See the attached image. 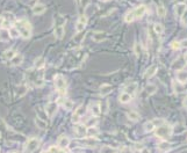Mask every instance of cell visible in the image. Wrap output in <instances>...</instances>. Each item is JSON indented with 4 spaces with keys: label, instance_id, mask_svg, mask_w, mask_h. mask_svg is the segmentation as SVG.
Listing matches in <instances>:
<instances>
[{
    "label": "cell",
    "instance_id": "7",
    "mask_svg": "<svg viewBox=\"0 0 187 153\" xmlns=\"http://www.w3.org/2000/svg\"><path fill=\"white\" fill-rule=\"evenodd\" d=\"M70 145V138L67 136L62 135L57 140V147L59 150H65Z\"/></svg>",
    "mask_w": 187,
    "mask_h": 153
},
{
    "label": "cell",
    "instance_id": "43",
    "mask_svg": "<svg viewBox=\"0 0 187 153\" xmlns=\"http://www.w3.org/2000/svg\"><path fill=\"white\" fill-rule=\"evenodd\" d=\"M181 22H183L185 26H187V9H186V12L183 14V16H181Z\"/></svg>",
    "mask_w": 187,
    "mask_h": 153
},
{
    "label": "cell",
    "instance_id": "27",
    "mask_svg": "<svg viewBox=\"0 0 187 153\" xmlns=\"http://www.w3.org/2000/svg\"><path fill=\"white\" fill-rule=\"evenodd\" d=\"M131 97H133V96L129 95L128 93L123 92V93H122V94L120 95V102H121V103H128V102H130V100H131Z\"/></svg>",
    "mask_w": 187,
    "mask_h": 153
},
{
    "label": "cell",
    "instance_id": "25",
    "mask_svg": "<svg viewBox=\"0 0 187 153\" xmlns=\"http://www.w3.org/2000/svg\"><path fill=\"white\" fill-rule=\"evenodd\" d=\"M22 61H23V56L22 55H18V53H16L15 57H14L13 59H11V64L14 66H18V65H20Z\"/></svg>",
    "mask_w": 187,
    "mask_h": 153
},
{
    "label": "cell",
    "instance_id": "23",
    "mask_svg": "<svg viewBox=\"0 0 187 153\" xmlns=\"http://www.w3.org/2000/svg\"><path fill=\"white\" fill-rule=\"evenodd\" d=\"M15 55H16V51L13 50V49H9V50H6L4 52V58L6 61H11L15 57Z\"/></svg>",
    "mask_w": 187,
    "mask_h": 153
},
{
    "label": "cell",
    "instance_id": "6",
    "mask_svg": "<svg viewBox=\"0 0 187 153\" xmlns=\"http://www.w3.org/2000/svg\"><path fill=\"white\" fill-rule=\"evenodd\" d=\"M87 25V16L83 14V15H80L79 19L77 20L76 22V31L77 33H80V31H83L85 29V27Z\"/></svg>",
    "mask_w": 187,
    "mask_h": 153
},
{
    "label": "cell",
    "instance_id": "15",
    "mask_svg": "<svg viewBox=\"0 0 187 153\" xmlns=\"http://www.w3.org/2000/svg\"><path fill=\"white\" fill-rule=\"evenodd\" d=\"M186 9H187L186 4H184V2L177 4V6H176V15L179 16V18H181V16H183V14L186 12Z\"/></svg>",
    "mask_w": 187,
    "mask_h": 153
},
{
    "label": "cell",
    "instance_id": "10",
    "mask_svg": "<svg viewBox=\"0 0 187 153\" xmlns=\"http://www.w3.org/2000/svg\"><path fill=\"white\" fill-rule=\"evenodd\" d=\"M186 66V63L184 61L183 58H180L178 61H176L172 63V65H171V70L173 71H181L184 70V67Z\"/></svg>",
    "mask_w": 187,
    "mask_h": 153
},
{
    "label": "cell",
    "instance_id": "44",
    "mask_svg": "<svg viewBox=\"0 0 187 153\" xmlns=\"http://www.w3.org/2000/svg\"><path fill=\"white\" fill-rule=\"evenodd\" d=\"M79 119H80L79 116H77V115L73 114V117H72V122H73V123H78V122H79Z\"/></svg>",
    "mask_w": 187,
    "mask_h": 153
},
{
    "label": "cell",
    "instance_id": "30",
    "mask_svg": "<svg viewBox=\"0 0 187 153\" xmlns=\"http://www.w3.org/2000/svg\"><path fill=\"white\" fill-rule=\"evenodd\" d=\"M153 31H155V34H157L158 36L162 35L163 31H164L163 25H162V23H155V25H153Z\"/></svg>",
    "mask_w": 187,
    "mask_h": 153
},
{
    "label": "cell",
    "instance_id": "48",
    "mask_svg": "<svg viewBox=\"0 0 187 153\" xmlns=\"http://www.w3.org/2000/svg\"><path fill=\"white\" fill-rule=\"evenodd\" d=\"M180 44H181V47H183V45H184V47H187V41H184L183 43L180 42Z\"/></svg>",
    "mask_w": 187,
    "mask_h": 153
},
{
    "label": "cell",
    "instance_id": "3",
    "mask_svg": "<svg viewBox=\"0 0 187 153\" xmlns=\"http://www.w3.org/2000/svg\"><path fill=\"white\" fill-rule=\"evenodd\" d=\"M40 144H41V142L39 138L31 137V138H29V139L27 140L26 145H25V151H26L27 153L35 152L36 150L40 147Z\"/></svg>",
    "mask_w": 187,
    "mask_h": 153
},
{
    "label": "cell",
    "instance_id": "8",
    "mask_svg": "<svg viewBox=\"0 0 187 153\" xmlns=\"http://www.w3.org/2000/svg\"><path fill=\"white\" fill-rule=\"evenodd\" d=\"M131 12H133L134 19H141L144 14L147 13V6H144V5H139L138 7H136L135 9H133Z\"/></svg>",
    "mask_w": 187,
    "mask_h": 153
},
{
    "label": "cell",
    "instance_id": "37",
    "mask_svg": "<svg viewBox=\"0 0 187 153\" xmlns=\"http://www.w3.org/2000/svg\"><path fill=\"white\" fill-rule=\"evenodd\" d=\"M44 64H45V63H44V59H43V58H42V57L37 58V59H36V61H35V67L37 69V70H41V69L44 66Z\"/></svg>",
    "mask_w": 187,
    "mask_h": 153
},
{
    "label": "cell",
    "instance_id": "31",
    "mask_svg": "<svg viewBox=\"0 0 187 153\" xmlns=\"http://www.w3.org/2000/svg\"><path fill=\"white\" fill-rule=\"evenodd\" d=\"M91 110H92V114H93L95 117H98L99 115H100V113H101V108H100V105H99V103H94V105L92 106Z\"/></svg>",
    "mask_w": 187,
    "mask_h": 153
},
{
    "label": "cell",
    "instance_id": "2",
    "mask_svg": "<svg viewBox=\"0 0 187 153\" xmlns=\"http://www.w3.org/2000/svg\"><path fill=\"white\" fill-rule=\"evenodd\" d=\"M172 132H173V128L171 127V125H169V124H163V125L157 128L155 135H156V137H158V138L165 139V138L171 137Z\"/></svg>",
    "mask_w": 187,
    "mask_h": 153
},
{
    "label": "cell",
    "instance_id": "46",
    "mask_svg": "<svg viewBox=\"0 0 187 153\" xmlns=\"http://www.w3.org/2000/svg\"><path fill=\"white\" fill-rule=\"evenodd\" d=\"M183 105H184V107H185V108H186V109H187V97H186V99H185V100H184Z\"/></svg>",
    "mask_w": 187,
    "mask_h": 153
},
{
    "label": "cell",
    "instance_id": "16",
    "mask_svg": "<svg viewBox=\"0 0 187 153\" xmlns=\"http://www.w3.org/2000/svg\"><path fill=\"white\" fill-rule=\"evenodd\" d=\"M177 80H178L179 83H181V85H184V83H187V72L186 71H178V73H177Z\"/></svg>",
    "mask_w": 187,
    "mask_h": 153
},
{
    "label": "cell",
    "instance_id": "26",
    "mask_svg": "<svg viewBox=\"0 0 187 153\" xmlns=\"http://www.w3.org/2000/svg\"><path fill=\"white\" fill-rule=\"evenodd\" d=\"M9 38H11V36H9L8 30H7V29H5V28H2V29L0 30V41L7 42Z\"/></svg>",
    "mask_w": 187,
    "mask_h": 153
},
{
    "label": "cell",
    "instance_id": "36",
    "mask_svg": "<svg viewBox=\"0 0 187 153\" xmlns=\"http://www.w3.org/2000/svg\"><path fill=\"white\" fill-rule=\"evenodd\" d=\"M27 93V86H25V85H22V86H19L18 88V93H16V95L19 96V97H22L25 94Z\"/></svg>",
    "mask_w": 187,
    "mask_h": 153
},
{
    "label": "cell",
    "instance_id": "51",
    "mask_svg": "<svg viewBox=\"0 0 187 153\" xmlns=\"http://www.w3.org/2000/svg\"><path fill=\"white\" fill-rule=\"evenodd\" d=\"M107 1H108V0H107Z\"/></svg>",
    "mask_w": 187,
    "mask_h": 153
},
{
    "label": "cell",
    "instance_id": "22",
    "mask_svg": "<svg viewBox=\"0 0 187 153\" xmlns=\"http://www.w3.org/2000/svg\"><path fill=\"white\" fill-rule=\"evenodd\" d=\"M171 149V144L167 143L166 140H163V142H160L159 144H158V150L162 151V152H166V151H169Z\"/></svg>",
    "mask_w": 187,
    "mask_h": 153
},
{
    "label": "cell",
    "instance_id": "1",
    "mask_svg": "<svg viewBox=\"0 0 187 153\" xmlns=\"http://www.w3.org/2000/svg\"><path fill=\"white\" fill-rule=\"evenodd\" d=\"M15 28L19 30L20 36L23 38H29L31 36V27L30 23L27 21V20H19L15 25Z\"/></svg>",
    "mask_w": 187,
    "mask_h": 153
},
{
    "label": "cell",
    "instance_id": "47",
    "mask_svg": "<svg viewBox=\"0 0 187 153\" xmlns=\"http://www.w3.org/2000/svg\"><path fill=\"white\" fill-rule=\"evenodd\" d=\"M183 59H184V61H185V63H186V64H187V53H185V55H184Z\"/></svg>",
    "mask_w": 187,
    "mask_h": 153
},
{
    "label": "cell",
    "instance_id": "35",
    "mask_svg": "<svg viewBox=\"0 0 187 153\" xmlns=\"http://www.w3.org/2000/svg\"><path fill=\"white\" fill-rule=\"evenodd\" d=\"M157 14H158V16L160 18H164L165 15H166V9L163 5H159L158 7H157Z\"/></svg>",
    "mask_w": 187,
    "mask_h": 153
},
{
    "label": "cell",
    "instance_id": "40",
    "mask_svg": "<svg viewBox=\"0 0 187 153\" xmlns=\"http://www.w3.org/2000/svg\"><path fill=\"white\" fill-rule=\"evenodd\" d=\"M171 47H172V49H174V50H178V49L181 48V44H180L179 41H173V42L171 43Z\"/></svg>",
    "mask_w": 187,
    "mask_h": 153
},
{
    "label": "cell",
    "instance_id": "28",
    "mask_svg": "<svg viewBox=\"0 0 187 153\" xmlns=\"http://www.w3.org/2000/svg\"><path fill=\"white\" fill-rule=\"evenodd\" d=\"M97 123H98V118L95 117V116H92V117H89L87 121H86V123H85V127H95L97 125Z\"/></svg>",
    "mask_w": 187,
    "mask_h": 153
},
{
    "label": "cell",
    "instance_id": "13",
    "mask_svg": "<svg viewBox=\"0 0 187 153\" xmlns=\"http://www.w3.org/2000/svg\"><path fill=\"white\" fill-rule=\"evenodd\" d=\"M45 11H47V7L43 4H36L31 8V12H33V14H35V15H41V14L44 13Z\"/></svg>",
    "mask_w": 187,
    "mask_h": 153
},
{
    "label": "cell",
    "instance_id": "4",
    "mask_svg": "<svg viewBox=\"0 0 187 153\" xmlns=\"http://www.w3.org/2000/svg\"><path fill=\"white\" fill-rule=\"evenodd\" d=\"M163 124H165L164 119H162V118H155V119H151L150 122H148L147 124L144 125V129H145L147 132H151L153 131V130H156L158 127L163 125Z\"/></svg>",
    "mask_w": 187,
    "mask_h": 153
},
{
    "label": "cell",
    "instance_id": "12",
    "mask_svg": "<svg viewBox=\"0 0 187 153\" xmlns=\"http://www.w3.org/2000/svg\"><path fill=\"white\" fill-rule=\"evenodd\" d=\"M107 38V34L105 31H94L93 35H92V39L94 42H103Z\"/></svg>",
    "mask_w": 187,
    "mask_h": 153
},
{
    "label": "cell",
    "instance_id": "45",
    "mask_svg": "<svg viewBox=\"0 0 187 153\" xmlns=\"http://www.w3.org/2000/svg\"><path fill=\"white\" fill-rule=\"evenodd\" d=\"M141 153H150V151L148 149H142V151H141Z\"/></svg>",
    "mask_w": 187,
    "mask_h": 153
},
{
    "label": "cell",
    "instance_id": "42",
    "mask_svg": "<svg viewBox=\"0 0 187 153\" xmlns=\"http://www.w3.org/2000/svg\"><path fill=\"white\" fill-rule=\"evenodd\" d=\"M120 153H133V151H131L130 147H128V146H123V147L121 149Z\"/></svg>",
    "mask_w": 187,
    "mask_h": 153
},
{
    "label": "cell",
    "instance_id": "34",
    "mask_svg": "<svg viewBox=\"0 0 187 153\" xmlns=\"http://www.w3.org/2000/svg\"><path fill=\"white\" fill-rule=\"evenodd\" d=\"M86 113V108H85V106H79L78 108L76 109V111H75V115H77V116H84V114Z\"/></svg>",
    "mask_w": 187,
    "mask_h": 153
},
{
    "label": "cell",
    "instance_id": "14",
    "mask_svg": "<svg viewBox=\"0 0 187 153\" xmlns=\"http://www.w3.org/2000/svg\"><path fill=\"white\" fill-rule=\"evenodd\" d=\"M157 71H158V66L156 65V64H153V65H151L149 69L147 70V72H145V74H144V79H150L152 78L153 75L157 73Z\"/></svg>",
    "mask_w": 187,
    "mask_h": 153
},
{
    "label": "cell",
    "instance_id": "29",
    "mask_svg": "<svg viewBox=\"0 0 187 153\" xmlns=\"http://www.w3.org/2000/svg\"><path fill=\"white\" fill-rule=\"evenodd\" d=\"M127 116H128V118H129L130 121H138V119H139V114H138L137 111H135V110L128 111Z\"/></svg>",
    "mask_w": 187,
    "mask_h": 153
},
{
    "label": "cell",
    "instance_id": "18",
    "mask_svg": "<svg viewBox=\"0 0 187 153\" xmlns=\"http://www.w3.org/2000/svg\"><path fill=\"white\" fill-rule=\"evenodd\" d=\"M76 133L79 137H85L87 133V127H85L83 124H78L76 127Z\"/></svg>",
    "mask_w": 187,
    "mask_h": 153
},
{
    "label": "cell",
    "instance_id": "32",
    "mask_svg": "<svg viewBox=\"0 0 187 153\" xmlns=\"http://www.w3.org/2000/svg\"><path fill=\"white\" fill-rule=\"evenodd\" d=\"M134 52L137 57H139L141 53H142V48H141V44L138 42H135V44H134Z\"/></svg>",
    "mask_w": 187,
    "mask_h": 153
},
{
    "label": "cell",
    "instance_id": "21",
    "mask_svg": "<svg viewBox=\"0 0 187 153\" xmlns=\"http://www.w3.org/2000/svg\"><path fill=\"white\" fill-rule=\"evenodd\" d=\"M99 135V129L97 127H89L87 128V133H86V136L87 137H89V138H93V137H95V136Z\"/></svg>",
    "mask_w": 187,
    "mask_h": 153
},
{
    "label": "cell",
    "instance_id": "20",
    "mask_svg": "<svg viewBox=\"0 0 187 153\" xmlns=\"http://www.w3.org/2000/svg\"><path fill=\"white\" fill-rule=\"evenodd\" d=\"M136 89H137V83H129V85H128L127 87H125V92L128 93L129 95L133 96L134 94L136 93Z\"/></svg>",
    "mask_w": 187,
    "mask_h": 153
},
{
    "label": "cell",
    "instance_id": "19",
    "mask_svg": "<svg viewBox=\"0 0 187 153\" xmlns=\"http://www.w3.org/2000/svg\"><path fill=\"white\" fill-rule=\"evenodd\" d=\"M112 89H113L112 85H108V83H106V85H103V86L100 87V95H101V96L108 95L109 93H112Z\"/></svg>",
    "mask_w": 187,
    "mask_h": 153
},
{
    "label": "cell",
    "instance_id": "24",
    "mask_svg": "<svg viewBox=\"0 0 187 153\" xmlns=\"http://www.w3.org/2000/svg\"><path fill=\"white\" fill-rule=\"evenodd\" d=\"M35 124L37 125V128H40L42 130H44V129L48 128V123L45 122L44 119H42V118H40V117L35 118Z\"/></svg>",
    "mask_w": 187,
    "mask_h": 153
},
{
    "label": "cell",
    "instance_id": "11",
    "mask_svg": "<svg viewBox=\"0 0 187 153\" xmlns=\"http://www.w3.org/2000/svg\"><path fill=\"white\" fill-rule=\"evenodd\" d=\"M64 33H65V29H64L63 22L62 23H57V25L55 26V36H56V38L62 39L63 36H64Z\"/></svg>",
    "mask_w": 187,
    "mask_h": 153
},
{
    "label": "cell",
    "instance_id": "5",
    "mask_svg": "<svg viewBox=\"0 0 187 153\" xmlns=\"http://www.w3.org/2000/svg\"><path fill=\"white\" fill-rule=\"evenodd\" d=\"M55 86L61 94H65V92H66V80L63 75H57L55 78Z\"/></svg>",
    "mask_w": 187,
    "mask_h": 153
},
{
    "label": "cell",
    "instance_id": "49",
    "mask_svg": "<svg viewBox=\"0 0 187 153\" xmlns=\"http://www.w3.org/2000/svg\"><path fill=\"white\" fill-rule=\"evenodd\" d=\"M12 153H16V152H12Z\"/></svg>",
    "mask_w": 187,
    "mask_h": 153
},
{
    "label": "cell",
    "instance_id": "33",
    "mask_svg": "<svg viewBox=\"0 0 187 153\" xmlns=\"http://www.w3.org/2000/svg\"><path fill=\"white\" fill-rule=\"evenodd\" d=\"M9 36L11 37H13V38H16V37H19L20 36V33H19V30L15 28V27H12V28H9Z\"/></svg>",
    "mask_w": 187,
    "mask_h": 153
},
{
    "label": "cell",
    "instance_id": "17",
    "mask_svg": "<svg viewBox=\"0 0 187 153\" xmlns=\"http://www.w3.org/2000/svg\"><path fill=\"white\" fill-rule=\"evenodd\" d=\"M156 92H157V86L153 85V83H149V85H147L145 88H144V93H145L147 96L152 95V94H155Z\"/></svg>",
    "mask_w": 187,
    "mask_h": 153
},
{
    "label": "cell",
    "instance_id": "9",
    "mask_svg": "<svg viewBox=\"0 0 187 153\" xmlns=\"http://www.w3.org/2000/svg\"><path fill=\"white\" fill-rule=\"evenodd\" d=\"M57 108H58V105L56 102H49V103L47 105V108H45V113H47V115H48L49 117H52L53 115L56 114Z\"/></svg>",
    "mask_w": 187,
    "mask_h": 153
},
{
    "label": "cell",
    "instance_id": "41",
    "mask_svg": "<svg viewBox=\"0 0 187 153\" xmlns=\"http://www.w3.org/2000/svg\"><path fill=\"white\" fill-rule=\"evenodd\" d=\"M101 153H116V150L106 146V147H103V149L101 150Z\"/></svg>",
    "mask_w": 187,
    "mask_h": 153
},
{
    "label": "cell",
    "instance_id": "38",
    "mask_svg": "<svg viewBox=\"0 0 187 153\" xmlns=\"http://www.w3.org/2000/svg\"><path fill=\"white\" fill-rule=\"evenodd\" d=\"M63 107H64L66 110H71L72 108H73V102H72L71 100L66 99V100L63 102Z\"/></svg>",
    "mask_w": 187,
    "mask_h": 153
},
{
    "label": "cell",
    "instance_id": "39",
    "mask_svg": "<svg viewBox=\"0 0 187 153\" xmlns=\"http://www.w3.org/2000/svg\"><path fill=\"white\" fill-rule=\"evenodd\" d=\"M135 19H134V15H133V12H129V13L125 14V22H133Z\"/></svg>",
    "mask_w": 187,
    "mask_h": 153
},
{
    "label": "cell",
    "instance_id": "50",
    "mask_svg": "<svg viewBox=\"0 0 187 153\" xmlns=\"http://www.w3.org/2000/svg\"><path fill=\"white\" fill-rule=\"evenodd\" d=\"M35 1H37V0H35Z\"/></svg>",
    "mask_w": 187,
    "mask_h": 153
}]
</instances>
